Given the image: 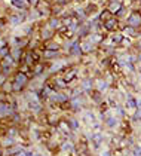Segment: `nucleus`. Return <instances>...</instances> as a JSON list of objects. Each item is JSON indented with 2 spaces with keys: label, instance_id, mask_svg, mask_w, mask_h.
<instances>
[{
  "label": "nucleus",
  "instance_id": "nucleus-1",
  "mask_svg": "<svg viewBox=\"0 0 141 156\" xmlns=\"http://www.w3.org/2000/svg\"><path fill=\"white\" fill-rule=\"evenodd\" d=\"M125 24H128L129 27H134L135 30L141 31V11L140 9H131V12L128 13Z\"/></svg>",
  "mask_w": 141,
  "mask_h": 156
},
{
  "label": "nucleus",
  "instance_id": "nucleus-2",
  "mask_svg": "<svg viewBox=\"0 0 141 156\" xmlns=\"http://www.w3.org/2000/svg\"><path fill=\"white\" fill-rule=\"evenodd\" d=\"M120 20H119L118 16H115V15H110L108 18H106L104 21H103V30L107 31V33H115V31H118L120 30Z\"/></svg>",
  "mask_w": 141,
  "mask_h": 156
},
{
  "label": "nucleus",
  "instance_id": "nucleus-3",
  "mask_svg": "<svg viewBox=\"0 0 141 156\" xmlns=\"http://www.w3.org/2000/svg\"><path fill=\"white\" fill-rule=\"evenodd\" d=\"M125 6V3H123V0H108L106 5V9L108 12L111 13V15H118L120 11H122V8Z\"/></svg>",
  "mask_w": 141,
  "mask_h": 156
},
{
  "label": "nucleus",
  "instance_id": "nucleus-4",
  "mask_svg": "<svg viewBox=\"0 0 141 156\" xmlns=\"http://www.w3.org/2000/svg\"><path fill=\"white\" fill-rule=\"evenodd\" d=\"M88 98L92 101V104H94V106H97V107H98L101 103H104V101H106V98H104V92L98 91L97 88H94V89L88 94Z\"/></svg>",
  "mask_w": 141,
  "mask_h": 156
},
{
  "label": "nucleus",
  "instance_id": "nucleus-5",
  "mask_svg": "<svg viewBox=\"0 0 141 156\" xmlns=\"http://www.w3.org/2000/svg\"><path fill=\"white\" fill-rule=\"evenodd\" d=\"M103 123H104V126L107 129H116L119 126V123H120V118H118L116 115H111V112H110L106 116V119L103 120Z\"/></svg>",
  "mask_w": 141,
  "mask_h": 156
},
{
  "label": "nucleus",
  "instance_id": "nucleus-6",
  "mask_svg": "<svg viewBox=\"0 0 141 156\" xmlns=\"http://www.w3.org/2000/svg\"><path fill=\"white\" fill-rule=\"evenodd\" d=\"M46 24L49 28H52L54 31H59L62 28V18L61 16H48Z\"/></svg>",
  "mask_w": 141,
  "mask_h": 156
},
{
  "label": "nucleus",
  "instance_id": "nucleus-7",
  "mask_svg": "<svg viewBox=\"0 0 141 156\" xmlns=\"http://www.w3.org/2000/svg\"><path fill=\"white\" fill-rule=\"evenodd\" d=\"M95 88L98 91H101V92H107V91L111 89V85L108 83L104 77H97L95 79Z\"/></svg>",
  "mask_w": 141,
  "mask_h": 156
},
{
  "label": "nucleus",
  "instance_id": "nucleus-8",
  "mask_svg": "<svg viewBox=\"0 0 141 156\" xmlns=\"http://www.w3.org/2000/svg\"><path fill=\"white\" fill-rule=\"evenodd\" d=\"M13 144H16V140L15 138H12L9 135H6V134H3L2 137H0V147H3V149H9L11 146Z\"/></svg>",
  "mask_w": 141,
  "mask_h": 156
},
{
  "label": "nucleus",
  "instance_id": "nucleus-9",
  "mask_svg": "<svg viewBox=\"0 0 141 156\" xmlns=\"http://www.w3.org/2000/svg\"><path fill=\"white\" fill-rule=\"evenodd\" d=\"M67 120H69L70 129H71L73 132H77L79 129H80V120L77 119L76 116H69V118H67Z\"/></svg>",
  "mask_w": 141,
  "mask_h": 156
},
{
  "label": "nucleus",
  "instance_id": "nucleus-10",
  "mask_svg": "<svg viewBox=\"0 0 141 156\" xmlns=\"http://www.w3.org/2000/svg\"><path fill=\"white\" fill-rule=\"evenodd\" d=\"M40 2H42V0H27V3H28L30 9H34V8H37V6L40 5Z\"/></svg>",
  "mask_w": 141,
  "mask_h": 156
},
{
  "label": "nucleus",
  "instance_id": "nucleus-11",
  "mask_svg": "<svg viewBox=\"0 0 141 156\" xmlns=\"http://www.w3.org/2000/svg\"><path fill=\"white\" fill-rule=\"evenodd\" d=\"M6 27H8V20H5V18L2 16V18H0V31L6 30Z\"/></svg>",
  "mask_w": 141,
  "mask_h": 156
},
{
  "label": "nucleus",
  "instance_id": "nucleus-12",
  "mask_svg": "<svg viewBox=\"0 0 141 156\" xmlns=\"http://www.w3.org/2000/svg\"><path fill=\"white\" fill-rule=\"evenodd\" d=\"M100 156H111V150L110 149H104V150H101Z\"/></svg>",
  "mask_w": 141,
  "mask_h": 156
},
{
  "label": "nucleus",
  "instance_id": "nucleus-13",
  "mask_svg": "<svg viewBox=\"0 0 141 156\" xmlns=\"http://www.w3.org/2000/svg\"><path fill=\"white\" fill-rule=\"evenodd\" d=\"M34 156H46V155H43V153H39V152H36Z\"/></svg>",
  "mask_w": 141,
  "mask_h": 156
},
{
  "label": "nucleus",
  "instance_id": "nucleus-14",
  "mask_svg": "<svg viewBox=\"0 0 141 156\" xmlns=\"http://www.w3.org/2000/svg\"><path fill=\"white\" fill-rule=\"evenodd\" d=\"M48 2H51V0H48Z\"/></svg>",
  "mask_w": 141,
  "mask_h": 156
}]
</instances>
